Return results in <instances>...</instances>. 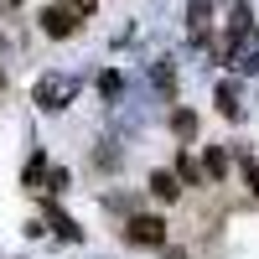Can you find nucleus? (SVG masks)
<instances>
[{
  "mask_svg": "<svg viewBox=\"0 0 259 259\" xmlns=\"http://www.w3.org/2000/svg\"><path fill=\"white\" fill-rule=\"evenodd\" d=\"M41 31H47V36H73L78 31V16H73V6H68V0H62V6H47V11H41Z\"/></svg>",
  "mask_w": 259,
  "mask_h": 259,
  "instance_id": "1",
  "label": "nucleus"
},
{
  "mask_svg": "<svg viewBox=\"0 0 259 259\" xmlns=\"http://www.w3.org/2000/svg\"><path fill=\"white\" fill-rule=\"evenodd\" d=\"M73 99V78H41L36 83V104H41V109H62V104H68Z\"/></svg>",
  "mask_w": 259,
  "mask_h": 259,
  "instance_id": "2",
  "label": "nucleus"
},
{
  "mask_svg": "<svg viewBox=\"0 0 259 259\" xmlns=\"http://www.w3.org/2000/svg\"><path fill=\"white\" fill-rule=\"evenodd\" d=\"M124 239H130V244H150V249H161V244H166V223H161V218H130Z\"/></svg>",
  "mask_w": 259,
  "mask_h": 259,
  "instance_id": "3",
  "label": "nucleus"
},
{
  "mask_svg": "<svg viewBox=\"0 0 259 259\" xmlns=\"http://www.w3.org/2000/svg\"><path fill=\"white\" fill-rule=\"evenodd\" d=\"M150 192H156L161 202H177V197H182V187H177L171 171H150Z\"/></svg>",
  "mask_w": 259,
  "mask_h": 259,
  "instance_id": "4",
  "label": "nucleus"
},
{
  "mask_svg": "<svg viewBox=\"0 0 259 259\" xmlns=\"http://www.w3.org/2000/svg\"><path fill=\"white\" fill-rule=\"evenodd\" d=\"M177 182H192V187H202V182H207V171L192 161V150H182V156H177Z\"/></svg>",
  "mask_w": 259,
  "mask_h": 259,
  "instance_id": "5",
  "label": "nucleus"
},
{
  "mask_svg": "<svg viewBox=\"0 0 259 259\" xmlns=\"http://www.w3.org/2000/svg\"><path fill=\"white\" fill-rule=\"evenodd\" d=\"M171 130H177L182 140H187V135H197V114H192V109H177V114H171Z\"/></svg>",
  "mask_w": 259,
  "mask_h": 259,
  "instance_id": "6",
  "label": "nucleus"
},
{
  "mask_svg": "<svg viewBox=\"0 0 259 259\" xmlns=\"http://www.w3.org/2000/svg\"><path fill=\"white\" fill-rule=\"evenodd\" d=\"M41 177H47V156L36 150V156L26 161V187H41Z\"/></svg>",
  "mask_w": 259,
  "mask_h": 259,
  "instance_id": "7",
  "label": "nucleus"
},
{
  "mask_svg": "<svg viewBox=\"0 0 259 259\" xmlns=\"http://www.w3.org/2000/svg\"><path fill=\"white\" fill-rule=\"evenodd\" d=\"M202 171H207V177H228V156H223L218 145L207 150V166H202Z\"/></svg>",
  "mask_w": 259,
  "mask_h": 259,
  "instance_id": "8",
  "label": "nucleus"
},
{
  "mask_svg": "<svg viewBox=\"0 0 259 259\" xmlns=\"http://www.w3.org/2000/svg\"><path fill=\"white\" fill-rule=\"evenodd\" d=\"M52 228L62 233V239H83V228H78L73 218H62V212H52Z\"/></svg>",
  "mask_w": 259,
  "mask_h": 259,
  "instance_id": "9",
  "label": "nucleus"
},
{
  "mask_svg": "<svg viewBox=\"0 0 259 259\" xmlns=\"http://www.w3.org/2000/svg\"><path fill=\"white\" fill-rule=\"evenodd\" d=\"M218 109H223V114H239V94H233L228 83H223V89H218Z\"/></svg>",
  "mask_w": 259,
  "mask_h": 259,
  "instance_id": "10",
  "label": "nucleus"
},
{
  "mask_svg": "<svg viewBox=\"0 0 259 259\" xmlns=\"http://www.w3.org/2000/svg\"><path fill=\"white\" fill-rule=\"evenodd\" d=\"M99 94L114 99V94H119V73H104V78H99Z\"/></svg>",
  "mask_w": 259,
  "mask_h": 259,
  "instance_id": "11",
  "label": "nucleus"
},
{
  "mask_svg": "<svg viewBox=\"0 0 259 259\" xmlns=\"http://www.w3.org/2000/svg\"><path fill=\"white\" fill-rule=\"evenodd\" d=\"M68 6H73V16L83 21V16H94V11H99V0H68Z\"/></svg>",
  "mask_w": 259,
  "mask_h": 259,
  "instance_id": "12",
  "label": "nucleus"
},
{
  "mask_svg": "<svg viewBox=\"0 0 259 259\" xmlns=\"http://www.w3.org/2000/svg\"><path fill=\"white\" fill-rule=\"evenodd\" d=\"M244 182H249V192H259V166L254 161H244Z\"/></svg>",
  "mask_w": 259,
  "mask_h": 259,
  "instance_id": "13",
  "label": "nucleus"
},
{
  "mask_svg": "<svg viewBox=\"0 0 259 259\" xmlns=\"http://www.w3.org/2000/svg\"><path fill=\"white\" fill-rule=\"evenodd\" d=\"M0 89H6V73H0Z\"/></svg>",
  "mask_w": 259,
  "mask_h": 259,
  "instance_id": "14",
  "label": "nucleus"
},
{
  "mask_svg": "<svg viewBox=\"0 0 259 259\" xmlns=\"http://www.w3.org/2000/svg\"><path fill=\"white\" fill-rule=\"evenodd\" d=\"M11 6H16V0H11Z\"/></svg>",
  "mask_w": 259,
  "mask_h": 259,
  "instance_id": "15",
  "label": "nucleus"
}]
</instances>
